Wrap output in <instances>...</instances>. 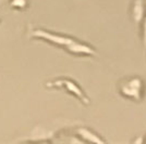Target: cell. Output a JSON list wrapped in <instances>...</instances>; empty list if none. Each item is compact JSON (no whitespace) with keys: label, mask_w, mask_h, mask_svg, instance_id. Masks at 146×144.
Wrapping results in <instances>:
<instances>
[{"label":"cell","mask_w":146,"mask_h":144,"mask_svg":"<svg viewBox=\"0 0 146 144\" xmlns=\"http://www.w3.org/2000/svg\"><path fill=\"white\" fill-rule=\"evenodd\" d=\"M118 89L123 98L134 102H141L145 93V84L140 77H129L119 82Z\"/></svg>","instance_id":"6da1fadb"},{"label":"cell","mask_w":146,"mask_h":144,"mask_svg":"<svg viewBox=\"0 0 146 144\" xmlns=\"http://www.w3.org/2000/svg\"><path fill=\"white\" fill-rule=\"evenodd\" d=\"M46 87L61 89V90L66 91L69 94L75 96L81 103H83L85 105L91 104V101H90L88 96L85 94L84 90L74 80L68 78V77H58L51 81H48V82H46Z\"/></svg>","instance_id":"7a4b0ae2"},{"label":"cell","mask_w":146,"mask_h":144,"mask_svg":"<svg viewBox=\"0 0 146 144\" xmlns=\"http://www.w3.org/2000/svg\"><path fill=\"white\" fill-rule=\"evenodd\" d=\"M30 37L37 38V39H43L45 41H48L52 45H55V46H58V47L64 49H67L74 41V38H72V37L52 33V31L42 29V28H32V29H30Z\"/></svg>","instance_id":"3957f363"},{"label":"cell","mask_w":146,"mask_h":144,"mask_svg":"<svg viewBox=\"0 0 146 144\" xmlns=\"http://www.w3.org/2000/svg\"><path fill=\"white\" fill-rule=\"evenodd\" d=\"M68 52L74 55H86V56H95L97 55L96 50L91 47L90 45H87L85 42L79 41L78 39H74V41L68 47Z\"/></svg>","instance_id":"277c9868"},{"label":"cell","mask_w":146,"mask_h":144,"mask_svg":"<svg viewBox=\"0 0 146 144\" xmlns=\"http://www.w3.org/2000/svg\"><path fill=\"white\" fill-rule=\"evenodd\" d=\"M76 137H79L83 142H92V143H106L100 135L94 132L87 127H78L75 129Z\"/></svg>","instance_id":"5b68a950"},{"label":"cell","mask_w":146,"mask_h":144,"mask_svg":"<svg viewBox=\"0 0 146 144\" xmlns=\"http://www.w3.org/2000/svg\"><path fill=\"white\" fill-rule=\"evenodd\" d=\"M146 15V0H133L131 7V16L136 25L142 24Z\"/></svg>","instance_id":"8992f818"},{"label":"cell","mask_w":146,"mask_h":144,"mask_svg":"<svg viewBox=\"0 0 146 144\" xmlns=\"http://www.w3.org/2000/svg\"><path fill=\"white\" fill-rule=\"evenodd\" d=\"M10 6L14 9L22 10L27 7V0H10Z\"/></svg>","instance_id":"52a82bcc"},{"label":"cell","mask_w":146,"mask_h":144,"mask_svg":"<svg viewBox=\"0 0 146 144\" xmlns=\"http://www.w3.org/2000/svg\"><path fill=\"white\" fill-rule=\"evenodd\" d=\"M142 29H143V34H142V36H143V46H144V51L146 53V15L144 20H143V22H142Z\"/></svg>","instance_id":"ba28073f"},{"label":"cell","mask_w":146,"mask_h":144,"mask_svg":"<svg viewBox=\"0 0 146 144\" xmlns=\"http://www.w3.org/2000/svg\"><path fill=\"white\" fill-rule=\"evenodd\" d=\"M145 142H146V139H145Z\"/></svg>","instance_id":"9c48e42d"}]
</instances>
